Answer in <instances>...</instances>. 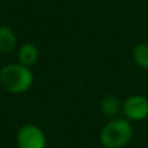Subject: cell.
Masks as SVG:
<instances>
[{
    "label": "cell",
    "instance_id": "277c9868",
    "mask_svg": "<svg viewBox=\"0 0 148 148\" xmlns=\"http://www.w3.org/2000/svg\"><path fill=\"white\" fill-rule=\"evenodd\" d=\"M16 143L18 148H46L47 136L39 126L26 123L17 131Z\"/></svg>",
    "mask_w": 148,
    "mask_h": 148
},
{
    "label": "cell",
    "instance_id": "7a4b0ae2",
    "mask_svg": "<svg viewBox=\"0 0 148 148\" xmlns=\"http://www.w3.org/2000/svg\"><path fill=\"white\" fill-rule=\"evenodd\" d=\"M134 136L133 125L125 117L109 120L100 131V143L104 148H125Z\"/></svg>",
    "mask_w": 148,
    "mask_h": 148
},
{
    "label": "cell",
    "instance_id": "6da1fadb",
    "mask_svg": "<svg viewBox=\"0 0 148 148\" xmlns=\"http://www.w3.org/2000/svg\"><path fill=\"white\" fill-rule=\"evenodd\" d=\"M34 83V74L29 66L10 62L0 69V84L9 94H23Z\"/></svg>",
    "mask_w": 148,
    "mask_h": 148
},
{
    "label": "cell",
    "instance_id": "5b68a950",
    "mask_svg": "<svg viewBox=\"0 0 148 148\" xmlns=\"http://www.w3.org/2000/svg\"><path fill=\"white\" fill-rule=\"evenodd\" d=\"M39 56H40L39 48L34 43H23L17 51L18 62L29 68L36 64V61L39 60Z\"/></svg>",
    "mask_w": 148,
    "mask_h": 148
},
{
    "label": "cell",
    "instance_id": "52a82bcc",
    "mask_svg": "<svg viewBox=\"0 0 148 148\" xmlns=\"http://www.w3.org/2000/svg\"><path fill=\"white\" fill-rule=\"evenodd\" d=\"M17 46V35L9 26H0V53L7 55L14 51Z\"/></svg>",
    "mask_w": 148,
    "mask_h": 148
},
{
    "label": "cell",
    "instance_id": "ba28073f",
    "mask_svg": "<svg viewBox=\"0 0 148 148\" xmlns=\"http://www.w3.org/2000/svg\"><path fill=\"white\" fill-rule=\"evenodd\" d=\"M133 60L135 65L140 69L148 70V43H136L133 48Z\"/></svg>",
    "mask_w": 148,
    "mask_h": 148
},
{
    "label": "cell",
    "instance_id": "8992f818",
    "mask_svg": "<svg viewBox=\"0 0 148 148\" xmlns=\"http://www.w3.org/2000/svg\"><path fill=\"white\" fill-rule=\"evenodd\" d=\"M100 110L109 120L116 118L122 110V101L114 95H107L100 103Z\"/></svg>",
    "mask_w": 148,
    "mask_h": 148
},
{
    "label": "cell",
    "instance_id": "3957f363",
    "mask_svg": "<svg viewBox=\"0 0 148 148\" xmlns=\"http://www.w3.org/2000/svg\"><path fill=\"white\" fill-rule=\"evenodd\" d=\"M121 113L130 122H142L148 118V97L144 95H131L122 101Z\"/></svg>",
    "mask_w": 148,
    "mask_h": 148
}]
</instances>
